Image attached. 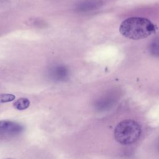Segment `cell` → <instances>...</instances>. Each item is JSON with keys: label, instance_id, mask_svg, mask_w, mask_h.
<instances>
[{"label": "cell", "instance_id": "4", "mask_svg": "<svg viewBox=\"0 0 159 159\" xmlns=\"http://www.w3.org/2000/svg\"><path fill=\"white\" fill-rule=\"evenodd\" d=\"M49 77L55 81H63L67 80L69 76L68 68L61 65H57L52 66L48 71Z\"/></svg>", "mask_w": 159, "mask_h": 159}, {"label": "cell", "instance_id": "9", "mask_svg": "<svg viewBox=\"0 0 159 159\" xmlns=\"http://www.w3.org/2000/svg\"><path fill=\"white\" fill-rule=\"evenodd\" d=\"M158 147H159V141H158Z\"/></svg>", "mask_w": 159, "mask_h": 159}, {"label": "cell", "instance_id": "10", "mask_svg": "<svg viewBox=\"0 0 159 159\" xmlns=\"http://www.w3.org/2000/svg\"><path fill=\"white\" fill-rule=\"evenodd\" d=\"M9 159H11V158H9Z\"/></svg>", "mask_w": 159, "mask_h": 159}, {"label": "cell", "instance_id": "1", "mask_svg": "<svg viewBox=\"0 0 159 159\" xmlns=\"http://www.w3.org/2000/svg\"><path fill=\"white\" fill-rule=\"evenodd\" d=\"M156 30V27L148 19L133 17L124 20L119 27L120 34L130 39L139 40L146 38Z\"/></svg>", "mask_w": 159, "mask_h": 159}, {"label": "cell", "instance_id": "3", "mask_svg": "<svg viewBox=\"0 0 159 159\" xmlns=\"http://www.w3.org/2000/svg\"><path fill=\"white\" fill-rule=\"evenodd\" d=\"M24 127L15 122L2 120H0V133L9 135H17L21 133Z\"/></svg>", "mask_w": 159, "mask_h": 159}, {"label": "cell", "instance_id": "6", "mask_svg": "<svg viewBox=\"0 0 159 159\" xmlns=\"http://www.w3.org/2000/svg\"><path fill=\"white\" fill-rule=\"evenodd\" d=\"M30 105V101L27 98H21L18 99L13 104L14 107L17 110H24L29 107Z\"/></svg>", "mask_w": 159, "mask_h": 159}, {"label": "cell", "instance_id": "5", "mask_svg": "<svg viewBox=\"0 0 159 159\" xmlns=\"http://www.w3.org/2000/svg\"><path fill=\"white\" fill-rule=\"evenodd\" d=\"M101 5L100 0H82L76 4L75 9L78 12H88L99 7Z\"/></svg>", "mask_w": 159, "mask_h": 159}, {"label": "cell", "instance_id": "7", "mask_svg": "<svg viewBox=\"0 0 159 159\" xmlns=\"http://www.w3.org/2000/svg\"><path fill=\"white\" fill-rule=\"evenodd\" d=\"M149 50L153 56L159 57V37L152 41L149 45Z\"/></svg>", "mask_w": 159, "mask_h": 159}, {"label": "cell", "instance_id": "8", "mask_svg": "<svg viewBox=\"0 0 159 159\" xmlns=\"http://www.w3.org/2000/svg\"><path fill=\"white\" fill-rule=\"evenodd\" d=\"M15 98V96L12 94H0V103L12 101Z\"/></svg>", "mask_w": 159, "mask_h": 159}, {"label": "cell", "instance_id": "2", "mask_svg": "<svg viewBox=\"0 0 159 159\" xmlns=\"http://www.w3.org/2000/svg\"><path fill=\"white\" fill-rule=\"evenodd\" d=\"M114 134L117 142L123 145H129L139 139L141 134V128L137 122L127 119L117 125Z\"/></svg>", "mask_w": 159, "mask_h": 159}]
</instances>
